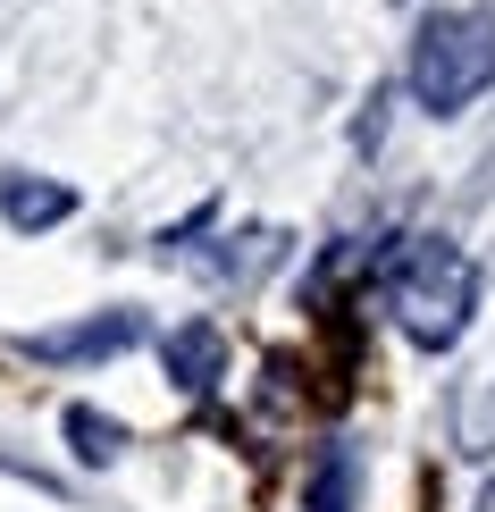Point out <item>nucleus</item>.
Returning <instances> with one entry per match:
<instances>
[{
    "label": "nucleus",
    "mask_w": 495,
    "mask_h": 512,
    "mask_svg": "<svg viewBox=\"0 0 495 512\" xmlns=\"http://www.w3.org/2000/svg\"><path fill=\"white\" fill-rule=\"evenodd\" d=\"M0 219H9L17 236H42V227L76 219V185L34 177V168H9V177H0Z\"/></svg>",
    "instance_id": "5"
},
{
    "label": "nucleus",
    "mask_w": 495,
    "mask_h": 512,
    "mask_svg": "<svg viewBox=\"0 0 495 512\" xmlns=\"http://www.w3.org/2000/svg\"><path fill=\"white\" fill-rule=\"evenodd\" d=\"M59 429H68L76 462H93V471H110V462L126 454V429H118L110 412H93V403H68V420H59Z\"/></svg>",
    "instance_id": "6"
},
{
    "label": "nucleus",
    "mask_w": 495,
    "mask_h": 512,
    "mask_svg": "<svg viewBox=\"0 0 495 512\" xmlns=\"http://www.w3.org/2000/svg\"><path fill=\"white\" fill-rule=\"evenodd\" d=\"M470 303H479V277L445 236H412L395 252V311H403V336L428 353H445L454 336L470 328Z\"/></svg>",
    "instance_id": "2"
},
{
    "label": "nucleus",
    "mask_w": 495,
    "mask_h": 512,
    "mask_svg": "<svg viewBox=\"0 0 495 512\" xmlns=\"http://www.w3.org/2000/svg\"><path fill=\"white\" fill-rule=\"evenodd\" d=\"M479 512H495V479H487V487H479Z\"/></svg>",
    "instance_id": "8"
},
{
    "label": "nucleus",
    "mask_w": 495,
    "mask_h": 512,
    "mask_svg": "<svg viewBox=\"0 0 495 512\" xmlns=\"http://www.w3.org/2000/svg\"><path fill=\"white\" fill-rule=\"evenodd\" d=\"M495 84V9H437L412 42V101L428 118H462Z\"/></svg>",
    "instance_id": "1"
},
{
    "label": "nucleus",
    "mask_w": 495,
    "mask_h": 512,
    "mask_svg": "<svg viewBox=\"0 0 495 512\" xmlns=\"http://www.w3.org/2000/svg\"><path fill=\"white\" fill-rule=\"evenodd\" d=\"M160 370H168V387H185V395H210V387H219V370H227V336L210 328V319H185V328H168V345H160Z\"/></svg>",
    "instance_id": "4"
},
{
    "label": "nucleus",
    "mask_w": 495,
    "mask_h": 512,
    "mask_svg": "<svg viewBox=\"0 0 495 512\" xmlns=\"http://www.w3.org/2000/svg\"><path fill=\"white\" fill-rule=\"evenodd\" d=\"M143 336V319L135 311H101V319H84V328H42V336H26V353L34 361H110V353H126Z\"/></svg>",
    "instance_id": "3"
},
{
    "label": "nucleus",
    "mask_w": 495,
    "mask_h": 512,
    "mask_svg": "<svg viewBox=\"0 0 495 512\" xmlns=\"http://www.w3.org/2000/svg\"><path fill=\"white\" fill-rule=\"evenodd\" d=\"M311 512H353V454L344 445H328L311 471Z\"/></svg>",
    "instance_id": "7"
}]
</instances>
